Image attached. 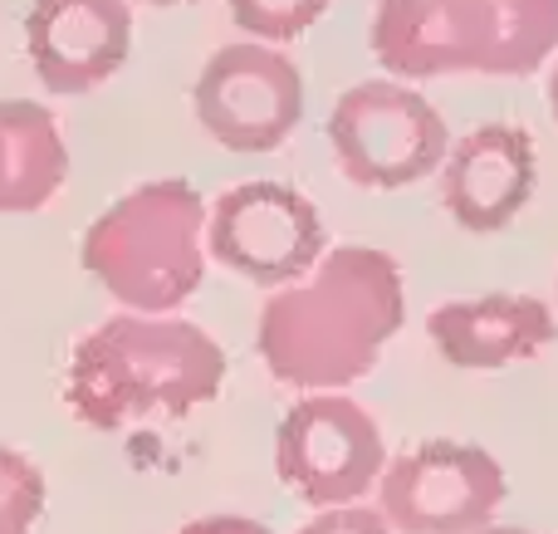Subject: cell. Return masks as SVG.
Masks as SVG:
<instances>
[{"mask_svg":"<svg viewBox=\"0 0 558 534\" xmlns=\"http://www.w3.org/2000/svg\"><path fill=\"white\" fill-rule=\"evenodd\" d=\"M343 172L357 186H407L446 162V123L416 88L367 78L353 84L328 113Z\"/></svg>","mask_w":558,"mask_h":534,"instance_id":"cell-7","label":"cell"},{"mask_svg":"<svg viewBox=\"0 0 558 534\" xmlns=\"http://www.w3.org/2000/svg\"><path fill=\"white\" fill-rule=\"evenodd\" d=\"M549 108H554V118H558V64H554V78H549Z\"/></svg>","mask_w":558,"mask_h":534,"instance_id":"cell-19","label":"cell"},{"mask_svg":"<svg viewBox=\"0 0 558 534\" xmlns=\"http://www.w3.org/2000/svg\"><path fill=\"white\" fill-rule=\"evenodd\" d=\"M84 270L128 304V314L167 319L206 275V202L192 182L167 177L118 196L84 231Z\"/></svg>","mask_w":558,"mask_h":534,"instance_id":"cell-4","label":"cell"},{"mask_svg":"<svg viewBox=\"0 0 558 534\" xmlns=\"http://www.w3.org/2000/svg\"><path fill=\"white\" fill-rule=\"evenodd\" d=\"M426 333L451 368H505L549 349L558 319L534 294H485L432 310Z\"/></svg>","mask_w":558,"mask_h":534,"instance_id":"cell-12","label":"cell"},{"mask_svg":"<svg viewBox=\"0 0 558 534\" xmlns=\"http://www.w3.org/2000/svg\"><path fill=\"white\" fill-rule=\"evenodd\" d=\"M299 534H387V525H383V515H377V510L338 506V510H324V515H314Z\"/></svg>","mask_w":558,"mask_h":534,"instance_id":"cell-16","label":"cell"},{"mask_svg":"<svg viewBox=\"0 0 558 534\" xmlns=\"http://www.w3.org/2000/svg\"><path fill=\"white\" fill-rule=\"evenodd\" d=\"M539 182L534 137L514 123H485L465 133L441 162V202L465 231L485 235L510 226Z\"/></svg>","mask_w":558,"mask_h":534,"instance_id":"cell-11","label":"cell"},{"mask_svg":"<svg viewBox=\"0 0 558 534\" xmlns=\"http://www.w3.org/2000/svg\"><path fill=\"white\" fill-rule=\"evenodd\" d=\"M25 49L45 88L88 94L123 69L133 10L128 0H35L25 15Z\"/></svg>","mask_w":558,"mask_h":534,"instance_id":"cell-10","label":"cell"},{"mask_svg":"<svg viewBox=\"0 0 558 534\" xmlns=\"http://www.w3.org/2000/svg\"><path fill=\"white\" fill-rule=\"evenodd\" d=\"M279 481L318 510L353 506L383 476L387 451L373 412L343 392H308L275 432Z\"/></svg>","mask_w":558,"mask_h":534,"instance_id":"cell-6","label":"cell"},{"mask_svg":"<svg viewBox=\"0 0 558 534\" xmlns=\"http://www.w3.org/2000/svg\"><path fill=\"white\" fill-rule=\"evenodd\" d=\"M367 39L402 78L534 74L558 49V0H377Z\"/></svg>","mask_w":558,"mask_h":534,"instance_id":"cell-3","label":"cell"},{"mask_svg":"<svg viewBox=\"0 0 558 534\" xmlns=\"http://www.w3.org/2000/svg\"><path fill=\"white\" fill-rule=\"evenodd\" d=\"M226 383V353L186 319L113 314L69 359L64 402L84 427L118 432L143 417H186Z\"/></svg>","mask_w":558,"mask_h":534,"instance_id":"cell-2","label":"cell"},{"mask_svg":"<svg viewBox=\"0 0 558 534\" xmlns=\"http://www.w3.org/2000/svg\"><path fill=\"white\" fill-rule=\"evenodd\" d=\"M206 251L255 284H294L318 265L324 226L308 196L279 182H245L206 211Z\"/></svg>","mask_w":558,"mask_h":534,"instance_id":"cell-9","label":"cell"},{"mask_svg":"<svg viewBox=\"0 0 558 534\" xmlns=\"http://www.w3.org/2000/svg\"><path fill=\"white\" fill-rule=\"evenodd\" d=\"M45 510V476L29 457L0 447V534H29Z\"/></svg>","mask_w":558,"mask_h":534,"instance_id":"cell-14","label":"cell"},{"mask_svg":"<svg viewBox=\"0 0 558 534\" xmlns=\"http://www.w3.org/2000/svg\"><path fill=\"white\" fill-rule=\"evenodd\" d=\"M177 534H270L260 520H245V515H206V520H192Z\"/></svg>","mask_w":558,"mask_h":534,"instance_id":"cell-17","label":"cell"},{"mask_svg":"<svg viewBox=\"0 0 558 534\" xmlns=\"http://www.w3.org/2000/svg\"><path fill=\"white\" fill-rule=\"evenodd\" d=\"M69 177L54 113L29 98H0V211H39Z\"/></svg>","mask_w":558,"mask_h":534,"instance_id":"cell-13","label":"cell"},{"mask_svg":"<svg viewBox=\"0 0 558 534\" xmlns=\"http://www.w3.org/2000/svg\"><path fill=\"white\" fill-rule=\"evenodd\" d=\"M202 128L231 153H270L304 118V78L294 59L260 45H221L192 88Z\"/></svg>","mask_w":558,"mask_h":534,"instance_id":"cell-8","label":"cell"},{"mask_svg":"<svg viewBox=\"0 0 558 534\" xmlns=\"http://www.w3.org/2000/svg\"><path fill=\"white\" fill-rule=\"evenodd\" d=\"M383 525L402 534H475L505 506V466L475 441H422L377 476Z\"/></svg>","mask_w":558,"mask_h":534,"instance_id":"cell-5","label":"cell"},{"mask_svg":"<svg viewBox=\"0 0 558 534\" xmlns=\"http://www.w3.org/2000/svg\"><path fill=\"white\" fill-rule=\"evenodd\" d=\"M328 10V0H231V15L255 39H294Z\"/></svg>","mask_w":558,"mask_h":534,"instance_id":"cell-15","label":"cell"},{"mask_svg":"<svg viewBox=\"0 0 558 534\" xmlns=\"http://www.w3.org/2000/svg\"><path fill=\"white\" fill-rule=\"evenodd\" d=\"M147 5H182V0H147Z\"/></svg>","mask_w":558,"mask_h":534,"instance_id":"cell-20","label":"cell"},{"mask_svg":"<svg viewBox=\"0 0 558 534\" xmlns=\"http://www.w3.org/2000/svg\"><path fill=\"white\" fill-rule=\"evenodd\" d=\"M402 329V270L373 245H333L304 284H284L260 310V359L284 388L338 392L377 368Z\"/></svg>","mask_w":558,"mask_h":534,"instance_id":"cell-1","label":"cell"},{"mask_svg":"<svg viewBox=\"0 0 558 534\" xmlns=\"http://www.w3.org/2000/svg\"><path fill=\"white\" fill-rule=\"evenodd\" d=\"M475 534H534V530H520V525H485V530H475Z\"/></svg>","mask_w":558,"mask_h":534,"instance_id":"cell-18","label":"cell"}]
</instances>
